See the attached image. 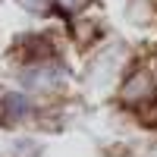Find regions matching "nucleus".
<instances>
[{
  "instance_id": "nucleus-2",
  "label": "nucleus",
  "mask_w": 157,
  "mask_h": 157,
  "mask_svg": "<svg viewBox=\"0 0 157 157\" xmlns=\"http://www.w3.org/2000/svg\"><path fill=\"white\" fill-rule=\"evenodd\" d=\"M25 113H29V104H25V98L16 94V98L6 101V116H3V120H6V123H19Z\"/></svg>"
},
{
  "instance_id": "nucleus-5",
  "label": "nucleus",
  "mask_w": 157,
  "mask_h": 157,
  "mask_svg": "<svg viewBox=\"0 0 157 157\" xmlns=\"http://www.w3.org/2000/svg\"><path fill=\"white\" fill-rule=\"evenodd\" d=\"M141 123L145 126H157V104L148 107V110H141Z\"/></svg>"
},
{
  "instance_id": "nucleus-1",
  "label": "nucleus",
  "mask_w": 157,
  "mask_h": 157,
  "mask_svg": "<svg viewBox=\"0 0 157 157\" xmlns=\"http://www.w3.org/2000/svg\"><path fill=\"white\" fill-rule=\"evenodd\" d=\"M154 98V82H151V75L148 72H135V75H129L126 78V85L120 91V101L126 104V107H138V104H145Z\"/></svg>"
},
{
  "instance_id": "nucleus-4",
  "label": "nucleus",
  "mask_w": 157,
  "mask_h": 157,
  "mask_svg": "<svg viewBox=\"0 0 157 157\" xmlns=\"http://www.w3.org/2000/svg\"><path fill=\"white\" fill-rule=\"evenodd\" d=\"M57 3H60V10H63V13H75V10H82L88 0H57Z\"/></svg>"
},
{
  "instance_id": "nucleus-3",
  "label": "nucleus",
  "mask_w": 157,
  "mask_h": 157,
  "mask_svg": "<svg viewBox=\"0 0 157 157\" xmlns=\"http://www.w3.org/2000/svg\"><path fill=\"white\" fill-rule=\"evenodd\" d=\"M19 3H22L25 10H29V13H38V16L50 10V0H19Z\"/></svg>"
}]
</instances>
